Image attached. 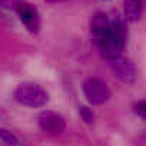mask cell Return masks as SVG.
<instances>
[{
  "label": "cell",
  "instance_id": "obj_1",
  "mask_svg": "<svg viewBox=\"0 0 146 146\" xmlns=\"http://www.w3.org/2000/svg\"><path fill=\"white\" fill-rule=\"evenodd\" d=\"M126 25L120 17H116L110 22L109 30L99 39L96 40V44L100 50V54L106 59L110 60L119 54H122V50L126 43Z\"/></svg>",
  "mask_w": 146,
  "mask_h": 146
},
{
  "label": "cell",
  "instance_id": "obj_2",
  "mask_svg": "<svg viewBox=\"0 0 146 146\" xmlns=\"http://www.w3.org/2000/svg\"><path fill=\"white\" fill-rule=\"evenodd\" d=\"M15 99L20 105L27 108H42L47 103L49 95L40 85L32 82H23L16 88Z\"/></svg>",
  "mask_w": 146,
  "mask_h": 146
},
{
  "label": "cell",
  "instance_id": "obj_3",
  "mask_svg": "<svg viewBox=\"0 0 146 146\" xmlns=\"http://www.w3.org/2000/svg\"><path fill=\"white\" fill-rule=\"evenodd\" d=\"M82 89H83L86 100L90 105H103L110 99L109 86L98 78H88L83 82Z\"/></svg>",
  "mask_w": 146,
  "mask_h": 146
},
{
  "label": "cell",
  "instance_id": "obj_4",
  "mask_svg": "<svg viewBox=\"0 0 146 146\" xmlns=\"http://www.w3.org/2000/svg\"><path fill=\"white\" fill-rule=\"evenodd\" d=\"M108 63H109L110 70L113 72V75H115L120 82H123V83H126V85L135 83L137 72H136L135 64H133L127 57H125L123 54H119V56H116V57L108 60Z\"/></svg>",
  "mask_w": 146,
  "mask_h": 146
},
{
  "label": "cell",
  "instance_id": "obj_5",
  "mask_svg": "<svg viewBox=\"0 0 146 146\" xmlns=\"http://www.w3.org/2000/svg\"><path fill=\"white\" fill-rule=\"evenodd\" d=\"M37 123L39 127L50 136H59L66 129V122L63 116L53 110H43L37 116Z\"/></svg>",
  "mask_w": 146,
  "mask_h": 146
},
{
  "label": "cell",
  "instance_id": "obj_6",
  "mask_svg": "<svg viewBox=\"0 0 146 146\" xmlns=\"http://www.w3.org/2000/svg\"><path fill=\"white\" fill-rule=\"evenodd\" d=\"M15 10H16L19 19L22 20V23L25 25V27L29 32H32V33L39 32V27H40L39 13H37V10L30 3L20 2V0H19V2L16 3V6H15Z\"/></svg>",
  "mask_w": 146,
  "mask_h": 146
},
{
  "label": "cell",
  "instance_id": "obj_7",
  "mask_svg": "<svg viewBox=\"0 0 146 146\" xmlns=\"http://www.w3.org/2000/svg\"><path fill=\"white\" fill-rule=\"evenodd\" d=\"M109 27H110V20L106 17L105 13L98 12V13L93 16L92 22H90V30H92V35H93L95 42L99 40V39L109 30Z\"/></svg>",
  "mask_w": 146,
  "mask_h": 146
},
{
  "label": "cell",
  "instance_id": "obj_8",
  "mask_svg": "<svg viewBox=\"0 0 146 146\" xmlns=\"http://www.w3.org/2000/svg\"><path fill=\"white\" fill-rule=\"evenodd\" d=\"M125 6V19L129 22H137L143 12L142 0H123Z\"/></svg>",
  "mask_w": 146,
  "mask_h": 146
},
{
  "label": "cell",
  "instance_id": "obj_9",
  "mask_svg": "<svg viewBox=\"0 0 146 146\" xmlns=\"http://www.w3.org/2000/svg\"><path fill=\"white\" fill-rule=\"evenodd\" d=\"M0 135H2V139L7 146H27L22 139H19L13 132H10L7 129H2L0 130Z\"/></svg>",
  "mask_w": 146,
  "mask_h": 146
},
{
  "label": "cell",
  "instance_id": "obj_10",
  "mask_svg": "<svg viewBox=\"0 0 146 146\" xmlns=\"http://www.w3.org/2000/svg\"><path fill=\"white\" fill-rule=\"evenodd\" d=\"M79 115H80V117H82L86 123H92V122H93L95 115H93V112H92V109H90L89 106H80Z\"/></svg>",
  "mask_w": 146,
  "mask_h": 146
},
{
  "label": "cell",
  "instance_id": "obj_11",
  "mask_svg": "<svg viewBox=\"0 0 146 146\" xmlns=\"http://www.w3.org/2000/svg\"><path fill=\"white\" fill-rule=\"evenodd\" d=\"M133 112H135L137 116L146 119V99L136 102V103L133 105Z\"/></svg>",
  "mask_w": 146,
  "mask_h": 146
},
{
  "label": "cell",
  "instance_id": "obj_12",
  "mask_svg": "<svg viewBox=\"0 0 146 146\" xmlns=\"http://www.w3.org/2000/svg\"><path fill=\"white\" fill-rule=\"evenodd\" d=\"M17 2L19 0H0V3H2L3 7H13V9H15Z\"/></svg>",
  "mask_w": 146,
  "mask_h": 146
},
{
  "label": "cell",
  "instance_id": "obj_13",
  "mask_svg": "<svg viewBox=\"0 0 146 146\" xmlns=\"http://www.w3.org/2000/svg\"><path fill=\"white\" fill-rule=\"evenodd\" d=\"M47 3H62V2H67V0H46Z\"/></svg>",
  "mask_w": 146,
  "mask_h": 146
}]
</instances>
